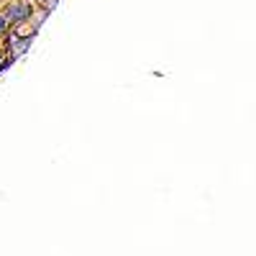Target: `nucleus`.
<instances>
[{
    "instance_id": "obj_2",
    "label": "nucleus",
    "mask_w": 256,
    "mask_h": 256,
    "mask_svg": "<svg viewBox=\"0 0 256 256\" xmlns=\"http://www.w3.org/2000/svg\"><path fill=\"white\" fill-rule=\"evenodd\" d=\"M0 34H6V18H0Z\"/></svg>"
},
{
    "instance_id": "obj_1",
    "label": "nucleus",
    "mask_w": 256,
    "mask_h": 256,
    "mask_svg": "<svg viewBox=\"0 0 256 256\" xmlns=\"http://www.w3.org/2000/svg\"><path fill=\"white\" fill-rule=\"evenodd\" d=\"M26 18H31V6L28 3H13L10 8H8V13H6V20H26Z\"/></svg>"
},
{
    "instance_id": "obj_3",
    "label": "nucleus",
    "mask_w": 256,
    "mask_h": 256,
    "mask_svg": "<svg viewBox=\"0 0 256 256\" xmlns=\"http://www.w3.org/2000/svg\"><path fill=\"white\" fill-rule=\"evenodd\" d=\"M49 3H54V0H49Z\"/></svg>"
}]
</instances>
